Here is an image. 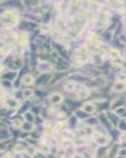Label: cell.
I'll list each match as a JSON object with an SVG mask.
<instances>
[{
  "mask_svg": "<svg viewBox=\"0 0 126 158\" xmlns=\"http://www.w3.org/2000/svg\"><path fill=\"white\" fill-rule=\"evenodd\" d=\"M50 157V158H53V157H50H50Z\"/></svg>",
  "mask_w": 126,
  "mask_h": 158,
  "instance_id": "cell-1",
  "label": "cell"
}]
</instances>
